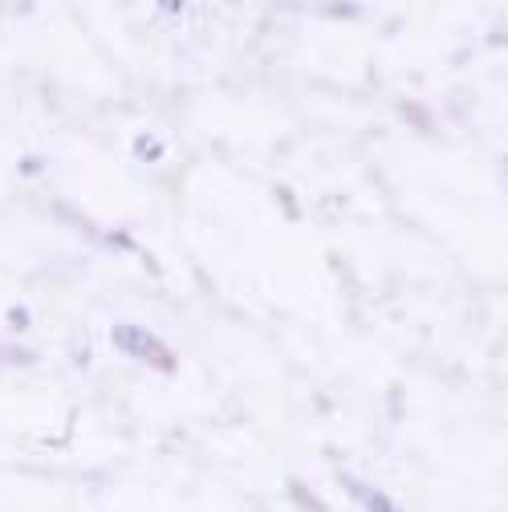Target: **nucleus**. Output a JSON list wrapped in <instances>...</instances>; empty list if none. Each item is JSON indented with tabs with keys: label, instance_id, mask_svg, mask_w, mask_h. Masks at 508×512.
I'll return each mask as SVG.
<instances>
[{
	"label": "nucleus",
	"instance_id": "obj_4",
	"mask_svg": "<svg viewBox=\"0 0 508 512\" xmlns=\"http://www.w3.org/2000/svg\"><path fill=\"white\" fill-rule=\"evenodd\" d=\"M289 492H293V496H297V500H301V504H305L309 512H322V504H317V500H313V492H309V488H301V484H293Z\"/></svg>",
	"mask_w": 508,
	"mask_h": 512
},
{
	"label": "nucleus",
	"instance_id": "obj_1",
	"mask_svg": "<svg viewBox=\"0 0 508 512\" xmlns=\"http://www.w3.org/2000/svg\"><path fill=\"white\" fill-rule=\"evenodd\" d=\"M114 346L122 350V354H131V358H143V362H151V366H175L171 362V354H167V346L155 338V334H147L143 326H114Z\"/></svg>",
	"mask_w": 508,
	"mask_h": 512
},
{
	"label": "nucleus",
	"instance_id": "obj_3",
	"mask_svg": "<svg viewBox=\"0 0 508 512\" xmlns=\"http://www.w3.org/2000/svg\"><path fill=\"white\" fill-rule=\"evenodd\" d=\"M135 151H139V159H159V155H163V143L151 139V135H139V139H135Z\"/></svg>",
	"mask_w": 508,
	"mask_h": 512
},
{
	"label": "nucleus",
	"instance_id": "obj_5",
	"mask_svg": "<svg viewBox=\"0 0 508 512\" xmlns=\"http://www.w3.org/2000/svg\"><path fill=\"white\" fill-rule=\"evenodd\" d=\"M9 322H13V326H17V330H25V326H29V313H25V309H21V305H17V309H13V313H9Z\"/></svg>",
	"mask_w": 508,
	"mask_h": 512
},
{
	"label": "nucleus",
	"instance_id": "obj_2",
	"mask_svg": "<svg viewBox=\"0 0 508 512\" xmlns=\"http://www.w3.org/2000/svg\"><path fill=\"white\" fill-rule=\"evenodd\" d=\"M342 488L350 492V496H358L362 504H366V512H403L391 496H383V492H374V488H366V484H358V480H350V476H342Z\"/></svg>",
	"mask_w": 508,
	"mask_h": 512
}]
</instances>
